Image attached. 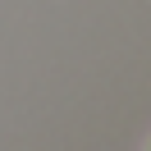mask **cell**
Wrapping results in <instances>:
<instances>
[{
    "mask_svg": "<svg viewBox=\"0 0 151 151\" xmlns=\"http://www.w3.org/2000/svg\"><path fill=\"white\" fill-rule=\"evenodd\" d=\"M147 151H151V147H147Z\"/></svg>",
    "mask_w": 151,
    "mask_h": 151,
    "instance_id": "1",
    "label": "cell"
}]
</instances>
